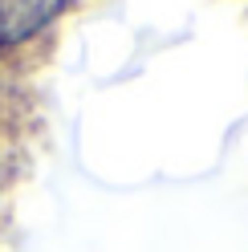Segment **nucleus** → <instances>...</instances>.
Returning <instances> with one entry per match:
<instances>
[{
    "label": "nucleus",
    "instance_id": "obj_1",
    "mask_svg": "<svg viewBox=\"0 0 248 252\" xmlns=\"http://www.w3.org/2000/svg\"><path fill=\"white\" fill-rule=\"evenodd\" d=\"M69 0H0V45H21L41 33Z\"/></svg>",
    "mask_w": 248,
    "mask_h": 252
}]
</instances>
